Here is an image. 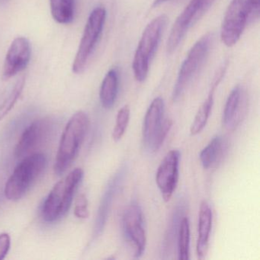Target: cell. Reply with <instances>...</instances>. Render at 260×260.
<instances>
[{
	"label": "cell",
	"instance_id": "12",
	"mask_svg": "<svg viewBox=\"0 0 260 260\" xmlns=\"http://www.w3.org/2000/svg\"><path fill=\"white\" fill-rule=\"evenodd\" d=\"M180 153L173 150L166 155L158 167L156 182L166 202H170L177 186Z\"/></svg>",
	"mask_w": 260,
	"mask_h": 260
},
{
	"label": "cell",
	"instance_id": "22",
	"mask_svg": "<svg viewBox=\"0 0 260 260\" xmlns=\"http://www.w3.org/2000/svg\"><path fill=\"white\" fill-rule=\"evenodd\" d=\"M25 84V77H22L18 80L15 84L14 87L12 89L8 96L4 100L3 104L0 106V121L4 119L10 111L13 109L16 103H17Z\"/></svg>",
	"mask_w": 260,
	"mask_h": 260
},
{
	"label": "cell",
	"instance_id": "23",
	"mask_svg": "<svg viewBox=\"0 0 260 260\" xmlns=\"http://www.w3.org/2000/svg\"><path fill=\"white\" fill-rule=\"evenodd\" d=\"M130 107L127 105L123 106L117 114L115 128L112 132L114 141H118L122 138L125 133L130 119Z\"/></svg>",
	"mask_w": 260,
	"mask_h": 260
},
{
	"label": "cell",
	"instance_id": "2",
	"mask_svg": "<svg viewBox=\"0 0 260 260\" xmlns=\"http://www.w3.org/2000/svg\"><path fill=\"white\" fill-rule=\"evenodd\" d=\"M259 0H232L222 22L220 39L226 46L235 45L246 25L259 16Z\"/></svg>",
	"mask_w": 260,
	"mask_h": 260
},
{
	"label": "cell",
	"instance_id": "25",
	"mask_svg": "<svg viewBox=\"0 0 260 260\" xmlns=\"http://www.w3.org/2000/svg\"><path fill=\"white\" fill-rule=\"evenodd\" d=\"M11 238L10 234L3 233L0 234V260L4 259L10 250Z\"/></svg>",
	"mask_w": 260,
	"mask_h": 260
},
{
	"label": "cell",
	"instance_id": "15",
	"mask_svg": "<svg viewBox=\"0 0 260 260\" xmlns=\"http://www.w3.org/2000/svg\"><path fill=\"white\" fill-rule=\"evenodd\" d=\"M225 68H226L225 66L220 68L214 76L209 94L203 104L199 108V111L194 117V121L190 127V133L191 135H199L206 126L208 118L211 115V110H212L213 105H214V92L224 75Z\"/></svg>",
	"mask_w": 260,
	"mask_h": 260
},
{
	"label": "cell",
	"instance_id": "11",
	"mask_svg": "<svg viewBox=\"0 0 260 260\" xmlns=\"http://www.w3.org/2000/svg\"><path fill=\"white\" fill-rule=\"evenodd\" d=\"M53 131V123L50 118H40L29 124L19 138L15 149V156L22 158L30 155L48 141Z\"/></svg>",
	"mask_w": 260,
	"mask_h": 260
},
{
	"label": "cell",
	"instance_id": "19",
	"mask_svg": "<svg viewBox=\"0 0 260 260\" xmlns=\"http://www.w3.org/2000/svg\"><path fill=\"white\" fill-rule=\"evenodd\" d=\"M118 88L119 71L117 68H112L106 74L100 88V102L105 109H110L113 107L118 97Z\"/></svg>",
	"mask_w": 260,
	"mask_h": 260
},
{
	"label": "cell",
	"instance_id": "24",
	"mask_svg": "<svg viewBox=\"0 0 260 260\" xmlns=\"http://www.w3.org/2000/svg\"><path fill=\"white\" fill-rule=\"evenodd\" d=\"M74 214L80 219H86L89 217V205L86 196L84 194H80L77 197L74 207Z\"/></svg>",
	"mask_w": 260,
	"mask_h": 260
},
{
	"label": "cell",
	"instance_id": "27",
	"mask_svg": "<svg viewBox=\"0 0 260 260\" xmlns=\"http://www.w3.org/2000/svg\"><path fill=\"white\" fill-rule=\"evenodd\" d=\"M9 2V0H0V5H5Z\"/></svg>",
	"mask_w": 260,
	"mask_h": 260
},
{
	"label": "cell",
	"instance_id": "21",
	"mask_svg": "<svg viewBox=\"0 0 260 260\" xmlns=\"http://www.w3.org/2000/svg\"><path fill=\"white\" fill-rule=\"evenodd\" d=\"M190 225L188 217H183L178 229V255L179 259H189Z\"/></svg>",
	"mask_w": 260,
	"mask_h": 260
},
{
	"label": "cell",
	"instance_id": "3",
	"mask_svg": "<svg viewBox=\"0 0 260 260\" xmlns=\"http://www.w3.org/2000/svg\"><path fill=\"white\" fill-rule=\"evenodd\" d=\"M83 178V170L77 168L56 183L42 207V217L45 221H56L68 213Z\"/></svg>",
	"mask_w": 260,
	"mask_h": 260
},
{
	"label": "cell",
	"instance_id": "26",
	"mask_svg": "<svg viewBox=\"0 0 260 260\" xmlns=\"http://www.w3.org/2000/svg\"><path fill=\"white\" fill-rule=\"evenodd\" d=\"M169 1H171V0H154V1H153V7H158V6L165 4V3L169 2Z\"/></svg>",
	"mask_w": 260,
	"mask_h": 260
},
{
	"label": "cell",
	"instance_id": "20",
	"mask_svg": "<svg viewBox=\"0 0 260 260\" xmlns=\"http://www.w3.org/2000/svg\"><path fill=\"white\" fill-rule=\"evenodd\" d=\"M51 15L60 24H70L74 20L75 11L74 0H50Z\"/></svg>",
	"mask_w": 260,
	"mask_h": 260
},
{
	"label": "cell",
	"instance_id": "7",
	"mask_svg": "<svg viewBox=\"0 0 260 260\" xmlns=\"http://www.w3.org/2000/svg\"><path fill=\"white\" fill-rule=\"evenodd\" d=\"M165 104L160 97L154 99L147 109L143 124V141L150 152H156L164 144L173 125V121L164 118Z\"/></svg>",
	"mask_w": 260,
	"mask_h": 260
},
{
	"label": "cell",
	"instance_id": "17",
	"mask_svg": "<svg viewBox=\"0 0 260 260\" xmlns=\"http://www.w3.org/2000/svg\"><path fill=\"white\" fill-rule=\"evenodd\" d=\"M212 226V211L207 202L201 204L199 214V234L196 252L199 258H205L208 249L210 234Z\"/></svg>",
	"mask_w": 260,
	"mask_h": 260
},
{
	"label": "cell",
	"instance_id": "10",
	"mask_svg": "<svg viewBox=\"0 0 260 260\" xmlns=\"http://www.w3.org/2000/svg\"><path fill=\"white\" fill-rule=\"evenodd\" d=\"M122 224L124 237L135 249V256L139 258L145 250L147 237L142 210L138 203L133 202L126 208L123 214Z\"/></svg>",
	"mask_w": 260,
	"mask_h": 260
},
{
	"label": "cell",
	"instance_id": "6",
	"mask_svg": "<svg viewBox=\"0 0 260 260\" xmlns=\"http://www.w3.org/2000/svg\"><path fill=\"white\" fill-rule=\"evenodd\" d=\"M214 40V34L208 33L202 36L188 51L181 66L173 92V100L179 101L188 86L200 72L209 54Z\"/></svg>",
	"mask_w": 260,
	"mask_h": 260
},
{
	"label": "cell",
	"instance_id": "5",
	"mask_svg": "<svg viewBox=\"0 0 260 260\" xmlns=\"http://www.w3.org/2000/svg\"><path fill=\"white\" fill-rule=\"evenodd\" d=\"M167 21L168 18L166 15L157 16L147 25L143 32L132 65L134 75L140 83L147 79L150 61L157 49Z\"/></svg>",
	"mask_w": 260,
	"mask_h": 260
},
{
	"label": "cell",
	"instance_id": "14",
	"mask_svg": "<svg viewBox=\"0 0 260 260\" xmlns=\"http://www.w3.org/2000/svg\"><path fill=\"white\" fill-rule=\"evenodd\" d=\"M248 109L247 94L243 87L233 89L226 100L223 109V125L228 131L235 130L244 119Z\"/></svg>",
	"mask_w": 260,
	"mask_h": 260
},
{
	"label": "cell",
	"instance_id": "8",
	"mask_svg": "<svg viewBox=\"0 0 260 260\" xmlns=\"http://www.w3.org/2000/svg\"><path fill=\"white\" fill-rule=\"evenodd\" d=\"M106 19V11L102 7L94 9L89 15L73 63L72 69L74 74H81L86 70L88 62L103 32Z\"/></svg>",
	"mask_w": 260,
	"mask_h": 260
},
{
	"label": "cell",
	"instance_id": "1",
	"mask_svg": "<svg viewBox=\"0 0 260 260\" xmlns=\"http://www.w3.org/2000/svg\"><path fill=\"white\" fill-rule=\"evenodd\" d=\"M89 127V119L83 111L76 112L62 134L54 164V173L63 175L75 160Z\"/></svg>",
	"mask_w": 260,
	"mask_h": 260
},
{
	"label": "cell",
	"instance_id": "18",
	"mask_svg": "<svg viewBox=\"0 0 260 260\" xmlns=\"http://www.w3.org/2000/svg\"><path fill=\"white\" fill-rule=\"evenodd\" d=\"M124 175H125V168H122L118 172L115 178H113L105 193L104 197L102 201L100 211H99L98 219H97L96 228L98 233L101 232V231H103L104 228L106 220H107L108 214H109L111 206H112V201L118 191V188L121 186Z\"/></svg>",
	"mask_w": 260,
	"mask_h": 260
},
{
	"label": "cell",
	"instance_id": "16",
	"mask_svg": "<svg viewBox=\"0 0 260 260\" xmlns=\"http://www.w3.org/2000/svg\"><path fill=\"white\" fill-rule=\"evenodd\" d=\"M228 143L226 138L217 135L211 139L200 153L201 164L205 170L218 167L228 151Z\"/></svg>",
	"mask_w": 260,
	"mask_h": 260
},
{
	"label": "cell",
	"instance_id": "13",
	"mask_svg": "<svg viewBox=\"0 0 260 260\" xmlns=\"http://www.w3.org/2000/svg\"><path fill=\"white\" fill-rule=\"evenodd\" d=\"M31 56V44L24 37H18L12 42L4 60L3 80H7L22 72L29 63Z\"/></svg>",
	"mask_w": 260,
	"mask_h": 260
},
{
	"label": "cell",
	"instance_id": "9",
	"mask_svg": "<svg viewBox=\"0 0 260 260\" xmlns=\"http://www.w3.org/2000/svg\"><path fill=\"white\" fill-rule=\"evenodd\" d=\"M214 2L215 0H191L172 28L167 45L169 54L177 49L188 30L208 11Z\"/></svg>",
	"mask_w": 260,
	"mask_h": 260
},
{
	"label": "cell",
	"instance_id": "4",
	"mask_svg": "<svg viewBox=\"0 0 260 260\" xmlns=\"http://www.w3.org/2000/svg\"><path fill=\"white\" fill-rule=\"evenodd\" d=\"M46 164V156L43 153H32L24 158L6 184V198L10 201L22 199L43 173Z\"/></svg>",
	"mask_w": 260,
	"mask_h": 260
}]
</instances>
